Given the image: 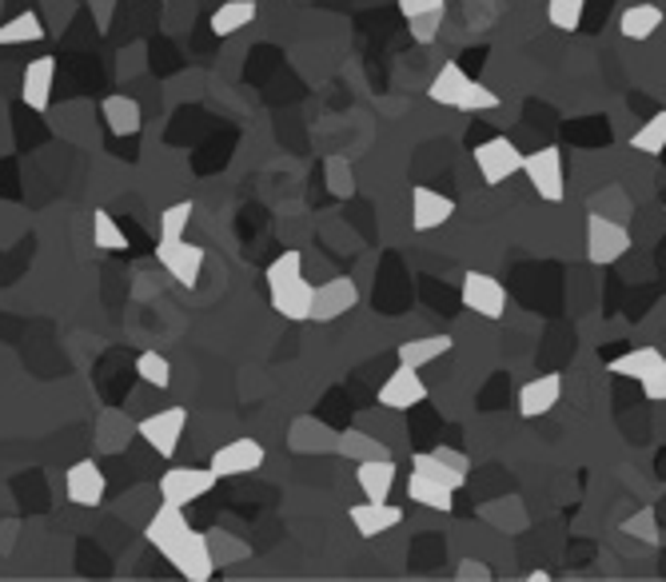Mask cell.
Segmentation results:
<instances>
[{
  "instance_id": "1",
  "label": "cell",
  "mask_w": 666,
  "mask_h": 582,
  "mask_svg": "<svg viewBox=\"0 0 666 582\" xmlns=\"http://www.w3.org/2000/svg\"><path fill=\"white\" fill-rule=\"evenodd\" d=\"M626 251H631V231H626L623 219L591 212V216H587V260H591L594 268H611V263L623 260Z\"/></svg>"
},
{
  "instance_id": "2",
  "label": "cell",
  "mask_w": 666,
  "mask_h": 582,
  "mask_svg": "<svg viewBox=\"0 0 666 582\" xmlns=\"http://www.w3.org/2000/svg\"><path fill=\"white\" fill-rule=\"evenodd\" d=\"M164 554L172 567H176V574L180 579H187V582H208L212 574H216V559H212V547H208V539L200 535L196 527H187L184 535H180L172 547H164Z\"/></svg>"
},
{
  "instance_id": "3",
  "label": "cell",
  "mask_w": 666,
  "mask_h": 582,
  "mask_svg": "<svg viewBox=\"0 0 666 582\" xmlns=\"http://www.w3.org/2000/svg\"><path fill=\"white\" fill-rule=\"evenodd\" d=\"M459 300H463L468 312L480 315V320H503V312H507V288H503L491 271H463Z\"/></svg>"
},
{
  "instance_id": "4",
  "label": "cell",
  "mask_w": 666,
  "mask_h": 582,
  "mask_svg": "<svg viewBox=\"0 0 666 582\" xmlns=\"http://www.w3.org/2000/svg\"><path fill=\"white\" fill-rule=\"evenodd\" d=\"M411 471H419V475H427L431 483H439V487L448 491H463L468 487V475H471V459L463 455V451L455 448H436V451H419L416 459H411Z\"/></svg>"
},
{
  "instance_id": "5",
  "label": "cell",
  "mask_w": 666,
  "mask_h": 582,
  "mask_svg": "<svg viewBox=\"0 0 666 582\" xmlns=\"http://www.w3.org/2000/svg\"><path fill=\"white\" fill-rule=\"evenodd\" d=\"M523 160H527V152H519V144L507 140V136H491V140L475 144V168H480L483 184L511 180L515 172H523Z\"/></svg>"
},
{
  "instance_id": "6",
  "label": "cell",
  "mask_w": 666,
  "mask_h": 582,
  "mask_svg": "<svg viewBox=\"0 0 666 582\" xmlns=\"http://www.w3.org/2000/svg\"><path fill=\"white\" fill-rule=\"evenodd\" d=\"M157 260L160 268L172 276V280L180 283V288H196L200 276H204V248L200 244H192V239H160L157 244Z\"/></svg>"
},
{
  "instance_id": "7",
  "label": "cell",
  "mask_w": 666,
  "mask_h": 582,
  "mask_svg": "<svg viewBox=\"0 0 666 582\" xmlns=\"http://www.w3.org/2000/svg\"><path fill=\"white\" fill-rule=\"evenodd\" d=\"M219 483V475L212 467H168L160 475V499L187 507V503L212 495V487Z\"/></svg>"
},
{
  "instance_id": "8",
  "label": "cell",
  "mask_w": 666,
  "mask_h": 582,
  "mask_svg": "<svg viewBox=\"0 0 666 582\" xmlns=\"http://www.w3.org/2000/svg\"><path fill=\"white\" fill-rule=\"evenodd\" d=\"M184 427H187V411L184 407H164L157 416H144L136 423V435L144 439L148 448L157 451L160 459H172L180 448V439H184Z\"/></svg>"
},
{
  "instance_id": "9",
  "label": "cell",
  "mask_w": 666,
  "mask_h": 582,
  "mask_svg": "<svg viewBox=\"0 0 666 582\" xmlns=\"http://www.w3.org/2000/svg\"><path fill=\"white\" fill-rule=\"evenodd\" d=\"M523 176L531 180V187L539 192V200H547V204H559V200L567 196L562 152L555 144L539 148V152H527V160H523Z\"/></svg>"
},
{
  "instance_id": "10",
  "label": "cell",
  "mask_w": 666,
  "mask_h": 582,
  "mask_svg": "<svg viewBox=\"0 0 666 582\" xmlns=\"http://www.w3.org/2000/svg\"><path fill=\"white\" fill-rule=\"evenodd\" d=\"M264 443L260 439H232V443H219L216 451H212L208 467L216 471L219 478H236V475H256V471L264 467Z\"/></svg>"
},
{
  "instance_id": "11",
  "label": "cell",
  "mask_w": 666,
  "mask_h": 582,
  "mask_svg": "<svg viewBox=\"0 0 666 582\" xmlns=\"http://www.w3.org/2000/svg\"><path fill=\"white\" fill-rule=\"evenodd\" d=\"M64 495L76 507H100L108 495V475L96 459H76L73 467L64 471Z\"/></svg>"
},
{
  "instance_id": "12",
  "label": "cell",
  "mask_w": 666,
  "mask_h": 582,
  "mask_svg": "<svg viewBox=\"0 0 666 582\" xmlns=\"http://www.w3.org/2000/svg\"><path fill=\"white\" fill-rule=\"evenodd\" d=\"M419 403H427V384L423 375H419V367L396 364V371L379 384V407H387V411H411Z\"/></svg>"
},
{
  "instance_id": "13",
  "label": "cell",
  "mask_w": 666,
  "mask_h": 582,
  "mask_svg": "<svg viewBox=\"0 0 666 582\" xmlns=\"http://www.w3.org/2000/svg\"><path fill=\"white\" fill-rule=\"evenodd\" d=\"M359 303V288H355L352 276H332L327 283L315 288V303H312V320L315 323H332L340 315H347Z\"/></svg>"
},
{
  "instance_id": "14",
  "label": "cell",
  "mask_w": 666,
  "mask_h": 582,
  "mask_svg": "<svg viewBox=\"0 0 666 582\" xmlns=\"http://www.w3.org/2000/svg\"><path fill=\"white\" fill-rule=\"evenodd\" d=\"M53 84H56V56H36L24 64L21 73V100L32 112H49L53 105Z\"/></svg>"
},
{
  "instance_id": "15",
  "label": "cell",
  "mask_w": 666,
  "mask_h": 582,
  "mask_svg": "<svg viewBox=\"0 0 666 582\" xmlns=\"http://www.w3.org/2000/svg\"><path fill=\"white\" fill-rule=\"evenodd\" d=\"M455 216V200L436 192V187H411V228L436 231Z\"/></svg>"
},
{
  "instance_id": "16",
  "label": "cell",
  "mask_w": 666,
  "mask_h": 582,
  "mask_svg": "<svg viewBox=\"0 0 666 582\" xmlns=\"http://www.w3.org/2000/svg\"><path fill=\"white\" fill-rule=\"evenodd\" d=\"M559 399H562V375L559 371H547V375H539V379H527V384L519 387V416L523 419L551 416Z\"/></svg>"
},
{
  "instance_id": "17",
  "label": "cell",
  "mask_w": 666,
  "mask_h": 582,
  "mask_svg": "<svg viewBox=\"0 0 666 582\" xmlns=\"http://www.w3.org/2000/svg\"><path fill=\"white\" fill-rule=\"evenodd\" d=\"M347 519H352V527L359 530L364 539H379V535H387V530H396L399 522H404V510L391 507V499L387 503L364 499L347 510Z\"/></svg>"
},
{
  "instance_id": "18",
  "label": "cell",
  "mask_w": 666,
  "mask_h": 582,
  "mask_svg": "<svg viewBox=\"0 0 666 582\" xmlns=\"http://www.w3.org/2000/svg\"><path fill=\"white\" fill-rule=\"evenodd\" d=\"M100 120H105L108 132L120 136V140H125V136H136L144 128V112H140V105L125 93H112L100 100Z\"/></svg>"
},
{
  "instance_id": "19",
  "label": "cell",
  "mask_w": 666,
  "mask_h": 582,
  "mask_svg": "<svg viewBox=\"0 0 666 582\" xmlns=\"http://www.w3.org/2000/svg\"><path fill=\"white\" fill-rule=\"evenodd\" d=\"M396 459H367V463H359V471H355V483H359V491H364V499H375V503H387L391 499V491H396Z\"/></svg>"
},
{
  "instance_id": "20",
  "label": "cell",
  "mask_w": 666,
  "mask_h": 582,
  "mask_svg": "<svg viewBox=\"0 0 666 582\" xmlns=\"http://www.w3.org/2000/svg\"><path fill=\"white\" fill-rule=\"evenodd\" d=\"M312 303H315V288L308 280H296V283H283V288H271V312L283 315L288 323L312 320Z\"/></svg>"
},
{
  "instance_id": "21",
  "label": "cell",
  "mask_w": 666,
  "mask_h": 582,
  "mask_svg": "<svg viewBox=\"0 0 666 582\" xmlns=\"http://www.w3.org/2000/svg\"><path fill=\"white\" fill-rule=\"evenodd\" d=\"M187 527H192V522H187L184 507H176V503H160L157 515H152L144 527V539H148V547L164 551V547H172Z\"/></svg>"
},
{
  "instance_id": "22",
  "label": "cell",
  "mask_w": 666,
  "mask_h": 582,
  "mask_svg": "<svg viewBox=\"0 0 666 582\" xmlns=\"http://www.w3.org/2000/svg\"><path fill=\"white\" fill-rule=\"evenodd\" d=\"M663 21H666V12L658 9V4H631V9H623V17H619V36L643 44L663 29Z\"/></svg>"
},
{
  "instance_id": "23",
  "label": "cell",
  "mask_w": 666,
  "mask_h": 582,
  "mask_svg": "<svg viewBox=\"0 0 666 582\" xmlns=\"http://www.w3.org/2000/svg\"><path fill=\"white\" fill-rule=\"evenodd\" d=\"M256 17H260V4H256V0H224L208 17V29L216 32V36H236V32L251 29Z\"/></svg>"
},
{
  "instance_id": "24",
  "label": "cell",
  "mask_w": 666,
  "mask_h": 582,
  "mask_svg": "<svg viewBox=\"0 0 666 582\" xmlns=\"http://www.w3.org/2000/svg\"><path fill=\"white\" fill-rule=\"evenodd\" d=\"M468 84H471V76L463 73V64L448 61L436 76H431V84H427V100H431V105H443V108H459V96H463Z\"/></svg>"
},
{
  "instance_id": "25",
  "label": "cell",
  "mask_w": 666,
  "mask_h": 582,
  "mask_svg": "<svg viewBox=\"0 0 666 582\" xmlns=\"http://www.w3.org/2000/svg\"><path fill=\"white\" fill-rule=\"evenodd\" d=\"M407 499L416 503V507L439 510V515H451V510H455V491L439 487V483H431V478L419 475V471L407 475Z\"/></svg>"
},
{
  "instance_id": "26",
  "label": "cell",
  "mask_w": 666,
  "mask_h": 582,
  "mask_svg": "<svg viewBox=\"0 0 666 582\" xmlns=\"http://www.w3.org/2000/svg\"><path fill=\"white\" fill-rule=\"evenodd\" d=\"M451 352V335H419V340H407V344L396 347V359L407 367H419L423 371L427 364H436Z\"/></svg>"
},
{
  "instance_id": "27",
  "label": "cell",
  "mask_w": 666,
  "mask_h": 582,
  "mask_svg": "<svg viewBox=\"0 0 666 582\" xmlns=\"http://www.w3.org/2000/svg\"><path fill=\"white\" fill-rule=\"evenodd\" d=\"M49 36V29H44L41 12L36 9H24L17 12V17H9V21L0 24V48H17V44H36Z\"/></svg>"
},
{
  "instance_id": "28",
  "label": "cell",
  "mask_w": 666,
  "mask_h": 582,
  "mask_svg": "<svg viewBox=\"0 0 666 582\" xmlns=\"http://www.w3.org/2000/svg\"><path fill=\"white\" fill-rule=\"evenodd\" d=\"M335 451H340L344 459H355V463L391 455V451H387V443H379V439L367 435V431H359V427H347V431H340V435H335Z\"/></svg>"
},
{
  "instance_id": "29",
  "label": "cell",
  "mask_w": 666,
  "mask_h": 582,
  "mask_svg": "<svg viewBox=\"0 0 666 582\" xmlns=\"http://www.w3.org/2000/svg\"><path fill=\"white\" fill-rule=\"evenodd\" d=\"M666 355L658 352V347H631V352H623V355H614L611 359V371L614 375H623V379H638L643 384L646 375L655 371L658 364H663Z\"/></svg>"
},
{
  "instance_id": "30",
  "label": "cell",
  "mask_w": 666,
  "mask_h": 582,
  "mask_svg": "<svg viewBox=\"0 0 666 582\" xmlns=\"http://www.w3.org/2000/svg\"><path fill=\"white\" fill-rule=\"evenodd\" d=\"M93 248H100V251H125L128 248L125 228H120L112 212H105V208L93 212Z\"/></svg>"
},
{
  "instance_id": "31",
  "label": "cell",
  "mask_w": 666,
  "mask_h": 582,
  "mask_svg": "<svg viewBox=\"0 0 666 582\" xmlns=\"http://www.w3.org/2000/svg\"><path fill=\"white\" fill-rule=\"evenodd\" d=\"M631 148H635V152H643V157H658V152H666V108L651 116L646 125L635 128V136H631Z\"/></svg>"
},
{
  "instance_id": "32",
  "label": "cell",
  "mask_w": 666,
  "mask_h": 582,
  "mask_svg": "<svg viewBox=\"0 0 666 582\" xmlns=\"http://www.w3.org/2000/svg\"><path fill=\"white\" fill-rule=\"evenodd\" d=\"M623 535H626V539L646 542V547H658V542H663V530H658V510L655 507H638L631 519H623Z\"/></svg>"
},
{
  "instance_id": "33",
  "label": "cell",
  "mask_w": 666,
  "mask_h": 582,
  "mask_svg": "<svg viewBox=\"0 0 666 582\" xmlns=\"http://www.w3.org/2000/svg\"><path fill=\"white\" fill-rule=\"evenodd\" d=\"M136 375H140L148 387H157V391L172 387V364H168V355H160V352L136 355Z\"/></svg>"
},
{
  "instance_id": "34",
  "label": "cell",
  "mask_w": 666,
  "mask_h": 582,
  "mask_svg": "<svg viewBox=\"0 0 666 582\" xmlns=\"http://www.w3.org/2000/svg\"><path fill=\"white\" fill-rule=\"evenodd\" d=\"M587 17V0H547V21L559 32H579Z\"/></svg>"
},
{
  "instance_id": "35",
  "label": "cell",
  "mask_w": 666,
  "mask_h": 582,
  "mask_svg": "<svg viewBox=\"0 0 666 582\" xmlns=\"http://www.w3.org/2000/svg\"><path fill=\"white\" fill-rule=\"evenodd\" d=\"M196 216V204L192 200H180V204H168L160 212V239H184L187 236V224Z\"/></svg>"
},
{
  "instance_id": "36",
  "label": "cell",
  "mask_w": 666,
  "mask_h": 582,
  "mask_svg": "<svg viewBox=\"0 0 666 582\" xmlns=\"http://www.w3.org/2000/svg\"><path fill=\"white\" fill-rule=\"evenodd\" d=\"M264 280H268V291L271 288H283V283L303 280V256H300V251H280V256L268 263Z\"/></svg>"
},
{
  "instance_id": "37",
  "label": "cell",
  "mask_w": 666,
  "mask_h": 582,
  "mask_svg": "<svg viewBox=\"0 0 666 582\" xmlns=\"http://www.w3.org/2000/svg\"><path fill=\"white\" fill-rule=\"evenodd\" d=\"M323 184H327V192L332 196H352L355 192V172H352V164H347L344 157H327L323 160Z\"/></svg>"
},
{
  "instance_id": "38",
  "label": "cell",
  "mask_w": 666,
  "mask_h": 582,
  "mask_svg": "<svg viewBox=\"0 0 666 582\" xmlns=\"http://www.w3.org/2000/svg\"><path fill=\"white\" fill-rule=\"evenodd\" d=\"M491 108H500V93H491L483 80H471L459 96V112H491Z\"/></svg>"
},
{
  "instance_id": "39",
  "label": "cell",
  "mask_w": 666,
  "mask_h": 582,
  "mask_svg": "<svg viewBox=\"0 0 666 582\" xmlns=\"http://www.w3.org/2000/svg\"><path fill=\"white\" fill-rule=\"evenodd\" d=\"M591 208L599 212V216H611L606 208H614V219H626V212H631V204H626V196L619 192V187H606V196H594Z\"/></svg>"
},
{
  "instance_id": "40",
  "label": "cell",
  "mask_w": 666,
  "mask_h": 582,
  "mask_svg": "<svg viewBox=\"0 0 666 582\" xmlns=\"http://www.w3.org/2000/svg\"><path fill=\"white\" fill-rule=\"evenodd\" d=\"M448 12V0H399V17L411 21V17H439Z\"/></svg>"
},
{
  "instance_id": "41",
  "label": "cell",
  "mask_w": 666,
  "mask_h": 582,
  "mask_svg": "<svg viewBox=\"0 0 666 582\" xmlns=\"http://www.w3.org/2000/svg\"><path fill=\"white\" fill-rule=\"evenodd\" d=\"M439 21H443V12H439V17H411V21H407V29H411V41L431 44L439 36Z\"/></svg>"
},
{
  "instance_id": "42",
  "label": "cell",
  "mask_w": 666,
  "mask_h": 582,
  "mask_svg": "<svg viewBox=\"0 0 666 582\" xmlns=\"http://www.w3.org/2000/svg\"><path fill=\"white\" fill-rule=\"evenodd\" d=\"M638 387H643V396L651 399V403H666V359L655 367V371L646 375V379H643Z\"/></svg>"
},
{
  "instance_id": "43",
  "label": "cell",
  "mask_w": 666,
  "mask_h": 582,
  "mask_svg": "<svg viewBox=\"0 0 666 582\" xmlns=\"http://www.w3.org/2000/svg\"><path fill=\"white\" fill-rule=\"evenodd\" d=\"M455 579L459 582H491L495 574H491V567H487V562H480V559H459Z\"/></svg>"
},
{
  "instance_id": "44",
  "label": "cell",
  "mask_w": 666,
  "mask_h": 582,
  "mask_svg": "<svg viewBox=\"0 0 666 582\" xmlns=\"http://www.w3.org/2000/svg\"><path fill=\"white\" fill-rule=\"evenodd\" d=\"M527 582H551V574H547V571H531V574H527Z\"/></svg>"
},
{
  "instance_id": "45",
  "label": "cell",
  "mask_w": 666,
  "mask_h": 582,
  "mask_svg": "<svg viewBox=\"0 0 666 582\" xmlns=\"http://www.w3.org/2000/svg\"><path fill=\"white\" fill-rule=\"evenodd\" d=\"M280 4H283V0H280Z\"/></svg>"
}]
</instances>
